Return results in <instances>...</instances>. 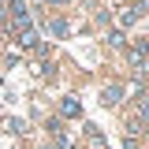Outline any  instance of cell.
Instances as JSON below:
<instances>
[{
  "mask_svg": "<svg viewBox=\"0 0 149 149\" xmlns=\"http://www.w3.org/2000/svg\"><path fill=\"white\" fill-rule=\"evenodd\" d=\"M60 112H63L67 119H78V116H82V104H78L74 97H63V104H60Z\"/></svg>",
  "mask_w": 149,
  "mask_h": 149,
  "instance_id": "6da1fadb",
  "label": "cell"
},
{
  "mask_svg": "<svg viewBox=\"0 0 149 149\" xmlns=\"http://www.w3.org/2000/svg\"><path fill=\"white\" fill-rule=\"evenodd\" d=\"M119 97H123V86H104V93H101V104H119Z\"/></svg>",
  "mask_w": 149,
  "mask_h": 149,
  "instance_id": "7a4b0ae2",
  "label": "cell"
},
{
  "mask_svg": "<svg viewBox=\"0 0 149 149\" xmlns=\"http://www.w3.org/2000/svg\"><path fill=\"white\" fill-rule=\"evenodd\" d=\"M142 123H149V97H142V104H138V116H134V123H130V127L138 130Z\"/></svg>",
  "mask_w": 149,
  "mask_h": 149,
  "instance_id": "3957f363",
  "label": "cell"
},
{
  "mask_svg": "<svg viewBox=\"0 0 149 149\" xmlns=\"http://www.w3.org/2000/svg\"><path fill=\"white\" fill-rule=\"evenodd\" d=\"M49 30H52L56 37H63V34H67V22H63V19H52V22H49Z\"/></svg>",
  "mask_w": 149,
  "mask_h": 149,
  "instance_id": "277c9868",
  "label": "cell"
},
{
  "mask_svg": "<svg viewBox=\"0 0 149 149\" xmlns=\"http://www.w3.org/2000/svg\"><path fill=\"white\" fill-rule=\"evenodd\" d=\"M49 4H67V0H49Z\"/></svg>",
  "mask_w": 149,
  "mask_h": 149,
  "instance_id": "5b68a950",
  "label": "cell"
}]
</instances>
